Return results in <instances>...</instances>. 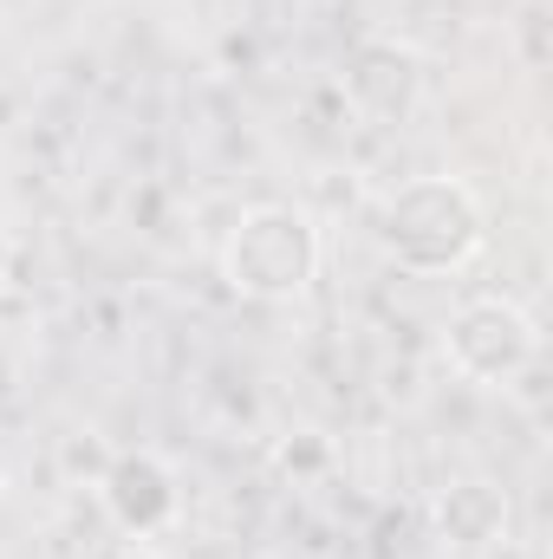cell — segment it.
Here are the masks:
<instances>
[{"mask_svg":"<svg viewBox=\"0 0 553 559\" xmlns=\"http://www.w3.org/2000/svg\"><path fill=\"white\" fill-rule=\"evenodd\" d=\"M378 241L385 254L404 267V274H456L482 254L489 241V215L475 202L469 182L456 176H411L391 202H385V222H378Z\"/></svg>","mask_w":553,"mask_h":559,"instance_id":"6da1fadb","label":"cell"},{"mask_svg":"<svg viewBox=\"0 0 553 559\" xmlns=\"http://www.w3.org/2000/svg\"><path fill=\"white\" fill-rule=\"evenodd\" d=\"M319 222L293 202H255L242 209V222L222 241V280L228 293L255 299V306H286L319 280Z\"/></svg>","mask_w":553,"mask_h":559,"instance_id":"7a4b0ae2","label":"cell"},{"mask_svg":"<svg viewBox=\"0 0 553 559\" xmlns=\"http://www.w3.org/2000/svg\"><path fill=\"white\" fill-rule=\"evenodd\" d=\"M443 352H449V365L469 384H515L534 365V352H541V325H534L528 306H515L502 293H482V299L449 312Z\"/></svg>","mask_w":553,"mask_h":559,"instance_id":"3957f363","label":"cell"},{"mask_svg":"<svg viewBox=\"0 0 553 559\" xmlns=\"http://www.w3.org/2000/svg\"><path fill=\"white\" fill-rule=\"evenodd\" d=\"M345 98L365 118H378V124L411 118L416 98H423V52H416L411 39H398V33L358 39L352 59H345Z\"/></svg>","mask_w":553,"mask_h":559,"instance_id":"277c9868","label":"cell"},{"mask_svg":"<svg viewBox=\"0 0 553 559\" xmlns=\"http://www.w3.org/2000/svg\"><path fill=\"white\" fill-rule=\"evenodd\" d=\"M98 495H105V514H111V521H118L131 540H150V534H163V527L183 514V488H176V468H169L163 455H150V449H131V455H118V462L105 468Z\"/></svg>","mask_w":553,"mask_h":559,"instance_id":"5b68a950","label":"cell"},{"mask_svg":"<svg viewBox=\"0 0 553 559\" xmlns=\"http://www.w3.org/2000/svg\"><path fill=\"white\" fill-rule=\"evenodd\" d=\"M436 527H443V540H456V547L495 540V534L508 527V501H502L489 481H456V488L436 495Z\"/></svg>","mask_w":553,"mask_h":559,"instance_id":"8992f818","label":"cell"},{"mask_svg":"<svg viewBox=\"0 0 553 559\" xmlns=\"http://www.w3.org/2000/svg\"><path fill=\"white\" fill-rule=\"evenodd\" d=\"M7 280H13V241L0 235V286H7Z\"/></svg>","mask_w":553,"mask_h":559,"instance_id":"52a82bcc","label":"cell"},{"mask_svg":"<svg viewBox=\"0 0 553 559\" xmlns=\"http://www.w3.org/2000/svg\"><path fill=\"white\" fill-rule=\"evenodd\" d=\"M111 559H163V554H156V547H143V540H138V547H118Z\"/></svg>","mask_w":553,"mask_h":559,"instance_id":"ba28073f","label":"cell"}]
</instances>
